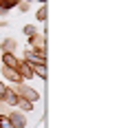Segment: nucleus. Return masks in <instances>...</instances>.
Segmentation results:
<instances>
[{"instance_id": "obj_1", "label": "nucleus", "mask_w": 128, "mask_h": 128, "mask_svg": "<svg viewBox=\"0 0 128 128\" xmlns=\"http://www.w3.org/2000/svg\"><path fill=\"white\" fill-rule=\"evenodd\" d=\"M16 93H18V97H24V100H29L31 104H36L40 100V93L36 88H31V86H26V84H18V86H16Z\"/></svg>"}, {"instance_id": "obj_2", "label": "nucleus", "mask_w": 128, "mask_h": 128, "mask_svg": "<svg viewBox=\"0 0 128 128\" xmlns=\"http://www.w3.org/2000/svg\"><path fill=\"white\" fill-rule=\"evenodd\" d=\"M2 75H4V80H7V82H11L13 86L24 84V80H22V77H20V73H18V68H13V66H2Z\"/></svg>"}, {"instance_id": "obj_3", "label": "nucleus", "mask_w": 128, "mask_h": 128, "mask_svg": "<svg viewBox=\"0 0 128 128\" xmlns=\"http://www.w3.org/2000/svg\"><path fill=\"white\" fill-rule=\"evenodd\" d=\"M7 119H9V124H11L13 128H24L26 126V117L20 113V110H11L9 115H7Z\"/></svg>"}, {"instance_id": "obj_4", "label": "nucleus", "mask_w": 128, "mask_h": 128, "mask_svg": "<svg viewBox=\"0 0 128 128\" xmlns=\"http://www.w3.org/2000/svg\"><path fill=\"white\" fill-rule=\"evenodd\" d=\"M16 68H18V73H20L22 80H31V77H33V68H31V64H26L24 60H22V62H18Z\"/></svg>"}, {"instance_id": "obj_5", "label": "nucleus", "mask_w": 128, "mask_h": 128, "mask_svg": "<svg viewBox=\"0 0 128 128\" xmlns=\"http://www.w3.org/2000/svg\"><path fill=\"white\" fill-rule=\"evenodd\" d=\"M18 100H20V97H18V93H16L13 88H7V93H4V100H2V104L16 106V104H18Z\"/></svg>"}, {"instance_id": "obj_6", "label": "nucleus", "mask_w": 128, "mask_h": 128, "mask_svg": "<svg viewBox=\"0 0 128 128\" xmlns=\"http://www.w3.org/2000/svg\"><path fill=\"white\" fill-rule=\"evenodd\" d=\"M16 46H18V44H16V40L4 38V42L0 44V51H2V53H13V51H16Z\"/></svg>"}, {"instance_id": "obj_7", "label": "nucleus", "mask_w": 128, "mask_h": 128, "mask_svg": "<svg viewBox=\"0 0 128 128\" xmlns=\"http://www.w3.org/2000/svg\"><path fill=\"white\" fill-rule=\"evenodd\" d=\"M2 66H18V58L13 53H2Z\"/></svg>"}, {"instance_id": "obj_8", "label": "nucleus", "mask_w": 128, "mask_h": 128, "mask_svg": "<svg viewBox=\"0 0 128 128\" xmlns=\"http://www.w3.org/2000/svg\"><path fill=\"white\" fill-rule=\"evenodd\" d=\"M31 68H33V75H38L40 80H46V66L44 64H31Z\"/></svg>"}, {"instance_id": "obj_9", "label": "nucleus", "mask_w": 128, "mask_h": 128, "mask_svg": "<svg viewBox=\"0 0 128 128\" xmlns=\"http://www.w3.org/2000/svg\"><path fill=\"white\" fill-rule=\"evenodd\" d=\"M16 106H18V108H22V110H33V104L29 102V100H24V97H20Z\"/></svg>"}, {"instance_id": "obj_10", "label": "nucleus", "mask_w": 128, "mask_h": 128, "mask_svg": "<svg viewBox=\"0 0 128 128\" xmlns=\"http://www.w3.org/2000/svg\"><path fill=\"white\" fill-rule=\"evenodd\" d=\"M24 36H26V38H33V36H38V29H36L33 24H26V26H24Z\"/></svg>"}, {"instance_id": "obj_11", "label": "nucleus", "mask_w": 128, "mask_h": 128, "mask_svg": "<svg viewBox=\"0 0 128 128\" xmlns=\"http://www.w3.org/2000/svg\"><path fill=\"white\" fill-rule=\"evenodd\" d=\"M36 18H38L40 22H44V20H46V7H40L38 13H36Z\"/></svg>"}, {"instance_id": "obj_12", "label": "nucleus", "mask_w": 128, "mask_h": 128, "mask_svg": "<svg viewBox=\"0 0 128 128\" xmlns=\"http://www.w3.org/2000/svg\"><path fill=\"white\" fill-rule=\"evenodd\" d=\"M0 128H13L11 124H9V119H7V115H0Z\"/></svg>"}, {"instance_id": "obj_13", "label": "nucleus", "mask_w": 128, "mask_h": 128, "mask_svg": "<svg viewBox=\"0 0 128 128\" xmlns=\"http://www.w3.org/2000/svg\"><path fill=\"white\" fill-rule=\"evenodd\" d=\"M7 88H9V86H7V84H4V82L0 80V102L4 100V93H7Z\"/></svg>"}, {"instance_id": "obj_14", "label": "nucleus", "mask_w": 128, "mask_h": 128, "mask_svg": "<svg viewBox=\"0 0 128 128\" xmlns=\"http://www.w3.org/2000/svg\"><path fill=\"white\" fill-rule=\"evenodd\" d=\"M11 2H16V4H18V0H11Z\"/></svg>"}, {"instance_id": "obj_15", "label": "nucleus", "mask_w": 128, "mask_h": 128, "mask_svg": "<svg viewBox=\"0 0 128 128\" xmlns=\"http://www.w3.org/2000/svg\"><path fill=\"white\" fill-rule=\"evenodd\" d=\"M0 2H2V0H0Z\"/></svg>"}]
</instances>
